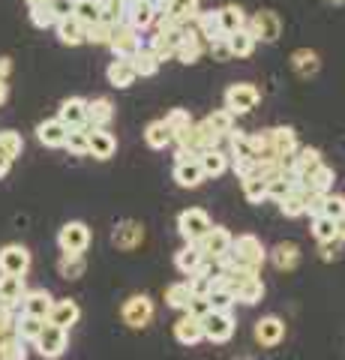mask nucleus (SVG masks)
<instances>
[{
    "mask_svg": "<svg viewBox=\"0 0 345 360\" xmlns=\"http://www.w3.org/2000/svg\"><path fill=\"white\" fill-rule=\"evenodd\" d=\"M267 258V250L261 246V240L255 234H237L231 240V250L216 258V274L219 270H228V267H240V270H249V274H261V264Z\"/></svg>",
    "mask_w": 345,
    "mask_h": 360,
    "instance_id": "1",
    "label": "nucleus"
},
{
    "mask_svg": "<svg viewBox=\"0 0 345 360\" xmlns=\"http://www.w3.org/2000/svg\"><path fill=\"white\" fill-rule=\"evenodd\" d=\"M153 300L148 295H132L124 300V307H120V319H124L126 328L132 330H144L148 324L153 321Z\"/></svg>",
    "mask_w": 345,
    "mask_h": 360,
    "instance_id": "2",
    "label": "nucleus"
},
{
    "mask_svg": "<svg viewBox=\"0 0 345 360\" xmlns=\"http://www.w3.org/2000/svg\"><path fill=\"white\" fill-rule=\"evenodd\" d=\"M33 345H37L39 357L58 360V357H63L66 348H70V330H66V328H58V324H51V321H46V328H42L39 340L33 342Z\"/></svg>",
    "mask_w": 345,
    "mask_h": 360,
    "instance_id": "3",
    "label": "nucleus"
},
{
    "mask_svg": "<svg viewBox=\"0 0 345 360\" xmlns=\"http://www.w3.org/2000/svg\"><path fill=\"white\" fill-rule=\"evenodd\" d=\"M210 229H214V222H210V217L202 207H189L177 217V231H181V238L186 243H198Z\"/></svg>",
    "mask_w": 345,
    "mask_h": 360,
    "instance_id": "4",
    "label": "nucleus"
},
{
    "mask_svg": "<svg viewBox=\"0 0 345 360\" xmlns=\"http://www.w3.org/2000/svg\"><path fill=\"white\" fill-rule=\"evenodd\" d=\"M259 99H261V90L249 84V82H240V84H231L226 90V108L231 111V115H249V111L259 105Z\"/></svg>",
    "mask_w": 345,
    "mask_h": 360,
    "instance_id": "5",
    "label": "nucleus"
},
{
    "mask_svg": "<svg viewBox=\"0 0 345 360\" xmlns=\"http://www.w3.org/2000/svg\"><path fill=\"white\" fill-rule=\"evenodd\" d=\"M247 30L255 37V42H276L282 37V18L273 9H261L247 21Z\"/></svg>",
    "mask_w": 345,
    "mask_h": 360,
    "instance_id": "6",
    "label": "nucleus"
},
{
    "mask_svg": "<svg viewBox=\"0 0 345 360\" xmlns=\"http://www.w3.org/2000/svg\"><path fill=\"white\" fill-rule=\"evenodd\" d=\"M58 246H60V252L66 255H82L87 246H91V229H87L84 222H66L63 229L58 231Z\"/></svg>",
    "mask_w": 345,
    "mask_h": 360,
    "instance_id": "7",
    "label": "nucleus"
},
{
    "mask_svg": "<svg viewBox=\"0 0 345 360\" xmlns=\"http://www.w3.org/2000/svg\"><path fill=\"white\" fill-rule=\"evenodd\" d=\"M108 49L115 51V60H132V58H136V54L144 49V45H141L138 30L124 27V25H115V37H111Z\"/></svg>",
    "mask_w": 345,
    "mask_h": 360,
    "instance_id": "8",
    "label": "nucleus"
},
{
    "mask_svg": "<svg viewBox=\"0 0 345 360\" xmlns=\"http://www.w3.org/2000/svg\"><path fill=\"white\" fill-rule=\"evenodd\" d=\"M202 324H204V340L216 342V345L228 342L231 336H235V328H237L235 319H231V312H214V309L204 315Z\"/></svg>",
    "mask_w": 345,
    "mask_h": 360,
    "instance_id": "9",
    "label": "nucleus"
},
{
    "mask_svg": "<svg viewBox=\"0 0 345 360\" xmlns=\"http://www.w3.org/2000/svg\"><path fill=\"white\" fill-rule=\"evenodd\" d=\"M111 243H115L117 250H124V252L138 250V246L144 243V225L136 222V219L117 222V225H115V231H111Z\"/></svg>",
    "mask_w": 345,
    "mask_h": 360,
    "instance_id": "10",
    "label": "nucleus"
},
{
    "mask_svg": "<svg viewBox=\"0 0 345 360\" xmlns=\"http://www.w3.org/2000/svg\"><path fill=\"white\" fill-rule=\"evenodd\" d=\"M30 270V252L21 243H6L0 250V274H13V276H25Z\"/></svg>",
    "mask_w": 345,
    "mask_h": 360,
    "instance_id": "11",
    "label": "nucleus"
},
{
    "mask_svg": "<svg viewBox=\"0 0 345 360\" xmlns=\"http://www.w3.org/2000/svg\"><path fill=\"white\" fill-rule=\"evenodd\" d=\"M285 340V321L280 315H264V319L255 321V342L264 348H273Z\"/></svg>",
    "mask_w": 345,
    "mask_h": 360,
    "instance_id": "12",
    "label": "nucleus"
},
{
    "mask_svg": "<svg viewBox=\"0 0 345 360\" xmlns=\"http://www.w3.org/2000/svg\"><path fill=\"white\" fill-rule=\"evenodd\" d=\"M58 120L63 123L66 129H82V127H87V99H82V96L63 99L60 108H58Z\"/></svg>",
    "mask_w": 345,
    "mask_h": 360,
    "instance_id": "13",
    "label": "nucleus"
},
{
    "mask_svg": "<svg viewBox=\"0 0 345 360\" xmlns=\"http://www.w3.org/2000/svg\"><path fill=\"white\" fill-rule=\"evenodd\" d=\"M231 240H235V238H231L222 225H214V229H210L204 238L198 240V250L204 252V258H214V262H216V258H222L231 250Z\"/></svg>",
    "mask_w": 345,
    "mask_h": 360,
    "instance_id": "14",
    "label": "nucleus"
},
{
    "mask_svg": "<svg viewBox=\"0 0 345 360\" xmlns=\"http://www.w3.org/2000/svg\"><path fill=\"white\" fill-rule=\"evenodd\" d=\"M111 120H115V103L108 96L87 99V129H108Z\"/></svg>",
    "mask_w": 345,
    "mask_h": 360,
    "instance_id": "15",
    "label": "nucleus"
},
{
    "mask_svg": "<svg viewBox=\"0 0 345 360\" xmlns=\"http://www.w3.org/2000/svg\"><path fill=\"white\" fill-rule=\"evenodd\" d=\"M25 276H13V274H0V307L15 309L21 307V297H25Z\"/></svg>",
    "mask_w": 345,
    "mask_h": 360,
    "instance_id": "16",
    "label": "nucleus"
},
{
    "mask_svg": "<svg viewBox=\"0 0 345 360\" xmlns=\"http://www.w3.org/2000/svg\"><path fill=\"white\" fill-rule=\"evenodd\" d=\"M51 307H54V297L48 295L46 288H30V291H25V297H21V312H25V315L48 319Z\"/></svg>",
    "mask_w": 345,
    "mask_h": 360,
    "instance_id": "17",
    "label": "nucleus"
},
{
    "mask_svg": "<svg viewBox=\"0 0 345 360\" xmlns=\"http://www.w3.org/2000/svg\"><path fill=\"white\" fill-rule=\"evenodd\" d=\"M195 33H198V37H202L204 42L226 39V30H222L219 9H207V13H202V9H198V15H195Z\"/></svg>",
    "mask_w": 345,
    "mask_h": 360,
    "instance_id": "18",
    "label": "nucleus"
},
{
    "mask_svg": "<svg viewBox=\"0 0 345 360\" xmlns=\"http://www.w3.org/2000/svg\"><path fill=\"white\" fill-rule=\"evenodd\" d=\"M207 51V42L198 37L195 33V27L186 33V37L181 39V45H177V51H174V60H181V63H186V66H193V63H198L202 60V54Z\"/></svg>",
    "mask_w": 345,
    "mask_h": 360,
    "instance_id": "19",
    "label": "nucleus"
},
{
    "mask_svg": "<svg viewBox=\"0 0 345 360\" xmlns=\"http://www.w3.org/2000/svg\"><path fill=\"white\" fill-rule=\"evenodd\" d=\"M174 340L181 342V345H198L204 340V324L202 319H195V315H183L181 321L174 324Z\"/></svg>",
    "mask_w": 345,
    "mask_h": 360,
    "instance_id": "20",
    "label": "nucleus"
},
{
    "mask_svg": "<svg viewBox=\"0 0 345 360\" xmlns=\"http://www.w3.org/2000/svg\"><path fill=\"white\" fill-rule=\"evenodd\" d=\"M174 180H177V186H183V189H195V186H202L207 177H204L198 160H181V162H174Z\"/></svg>",
    "mask_w": 345,
    "mask_h": 360,
    "instance_id": "21",
    "label": "nucleus"
},
{
    "mask_svg": "<svg viewBox=\"0 0 345 360\" xmlns=\"http://www.w3.org/2000/svg\"><path fill=\"white\" fill-rule=\"evenodd\" d=\"M79 319H82L79 303L70 300V297H63V300H54V307H51V312H48V319H46V321H51V324H58V328H66V330H70Z\"/></svg>",
    "mask_w": 345,
    "mask_h": 360,
    "instance_id": "22",
    "label": "nucleus"
},
{
    "mask_svg": "<svg viewBox=\"0 0 345 360\" xmlns=\"http://www.w3.org/2000/svg\"><path fill=\"white\" fill-rule=\"evenodd\" d=\"M54 30H58V39L63 42V45H82V42H87V27L82 25L75 15H70V18H60L58 25H54Z\"/></svg>",
    "mask_w": 345,
    "mask_h": 360,
    "instance_id": "23",
    "label": "nucleus"
},
{
    "mask_svg": "<svg viewBox=\"0 0 345 360\" xmlns=\"http://www.w3.org/2000/svg\"><path fill=\"white\" fill-rule=\"evenodd\" d=\"M198 162H202L204 177H222L231 168V156L226 150L214 148V150H204L202 156H198Z\"/></svg>",
    "mask_w": 345,
    "mask_h": 360,
    "instance_id": "24",
    "label": "nucleus"
},
{
    "mask_svg": "<svg viewBox=\"0 0 345 360\" xmlns=\"http://www.w3.org/2000/svg\"><path fill=\"white\" fill-rule=\"evenodd\" d=\"M267 255H271V262H273L276 270H294L297 262H300V246L292 243V240H282V243H276Z\"/></svg>",
    "mask_w": 345,
    "mask_h": 360,
    "instance_id": "25",
    "label": "nucleus"
},
{
    "mask_svg": "<svg viewBox=\"0 0 345 360\" xmlns=\"http://www.w3.org/2000/svg\"><path fill=\"white\" fill-rule=\"evenodd\" d=\"M105 75H108V84H115V87H120V90L132 87V84H136V78H138L132 60H111L108 70H105Z\"/></svg>",
    "mask_w": 345,
    "mask_h": 360,
    "instance_id": "26",
    "label": "nucleus"
},
{
    "mask_svg": "<svg viewBox=\"0 0 345 360\" xmlns=\"http://www.w3.org/2000/svg\"><path fill=\"white\" fill-rule=\"evenodd\" d=\"M117 150V139L108 129H91V153L93 160H111Z\"/></svg>",
    "mask_w": 345,
    "mask_h": 360,
    "instance_id": "27",
    "label": "nucleus"
},
{
    "mask_svg": "<svg viewBox=\"0 0 345 360\" xmlns=\"http://www.w3.org/2000/svg\"><path fill=\"white\" fill-rule=\"evenodd\" d=\"M66 132H70V129H66L63 123L54 117V120L39 123V127H37V139L46 144V148H63V144H66Z\"/></svg>",
    "mask_w": 345,
    "mask_h": 360,
    "instance_id": "28",
    "label": "nucleus"
},
{
    "mask_svg": "<svg viewBox=\"0 0 345 360\" xmlns=\"http://www.w3.org/2000/svg\"><path fill=\"white\" fill-rule=\"evenodd\" d=\"M42 328H46V319H37V315H25V312H21L15 319V336L21 342H27V345H33L39 340Z\"/></svg>",
    "mask_w": 345,
    "mask_h": 360,
    "instance_id": "29",
    "label": "nucleus"
},
{
    "mask_svg": "<svg viewBox=\"0 0 345 360\" xmlns=\"http://www.w3.org/2000/svg\"><path fill=\"white\" fill-rule=\"evenodd\" d=\"M306 180H309V189H313V193L327 195V193H333V184H337V172L321 162L318 168H313V172L306 174Z\"/></svg>",
    "mask_w": 345,
    "mask_h": 360,
    "instance_id": "30",
    "label": "nucleus"
},
{
    "mask_svg": "<svg viewBox=\"0 0 345 360\" xmlns=\"http://www.w3.org/2000/svg\"><path fill=\"white\" fill-rule=\"evenodd\" d=\"M226 42H228L231 58H249V54L255 51V37L247 27H240L235 33H226Z\"/></svg>",
    "mask_w": 345,
    "mask_h": 360,
    "instance_id": "31",
    "label": "nucleus"
},
{
    "mask_svg": "<svg viewBox=\"0 0 345 360\" xmlns=\"http://www.w3.org/2000/svg\"><path fill=\"white\" fill-rule=\"evenodd\" d=\"M318 66H321V60H318V54H315L313 49H297V51L292 54V70H294L300 78H313V75L318 72Z\"/></svg>",
    "mask_w": 345,
    "mask_h": 360,
    "instance_id": "32",
    "label": "nucleus"
},
{
    "mask_svg": "<svg viewBox=\"0 0 345 360\" xmlns=\"http://www.w3.org/2000/svg\"><path fill=\"white\" fill-rule=\"evenodd\" d=\"M204 262V252L202 250H198V243H186L183 246V250L181 252H177L174 255V267L177 270H181V274L183 276H189V274H195V270H198V264H202Z\"/></svg>",
    "mask_w": 345,
    "mask_h": 360,
    "instance_id": "33",
    "label": "nucleus"
},
{
    "mask_svg": "<svg viewBox=\"0 0 345 360\" xmlns=\"http://www.w3.org/2000/svg\"><path fill=\"white\" fill-rule=\"evenodd\" d=\"M144 141H148L150 150H165L174 141V135H171V129L165 127L162 120H150L148 129H144Z\"/></svg>",
    "mask_w": 345,
    "mask_h": 360,
    "instance_id": "34",
    "label": "nucleus"
},
{
    "mask_svg": "<svg viewBox=\"0 0 345 360\" xmlns=\"http://www.w3.org/2000/svg\"><path fill=\"white\" fill-rule=\"evenodd\" d=\"M240 189H243V195H247L249 205H261V201H267V180L261 174L240 177Z\"/></svg>",
    "mask_w": 345,
    "mask_h": 360,
    "instance_id": "35",
    "label": "nucleus"
},
{
    "mask_svg": "<svg viewBox=\"0 0 345 360\" xmlns=\"http://www.w3.org/2000/svg\"><path fill=\"white\" fill-rule=\"evenodd\" d=\"M264 297V283H261V276H252V279H247L237 291H235V300L237 303H243V307H255Z\"/></svg>",
    "mask_w": 345,
    "mask_h": 360,
    "instance_id": "36",
    "label": "nucleus"
},
{
    "mask_svg": "<svg viewBox=\"0 0 345 360\" xmlns=\"http://www.w3.org/2000/svg\"><path fill=\"white\" fill-rule=\"evenodd\" d=\"M66 150H70L72 156H87L91 153V129L82 127V129H70L66 132Z\"/></svg>",
    "mask_w": 345,
    "mask_h": 360,
    "instance_id": "37",
    "label": "nucleus"
},
{
    "mask_svg": "<svg viewBox=\"0 0 345 360\" xmlns=\"http://www.w3.org/2000/svg\"><path fill=\"white\" fill-rule=\"evenodd\" d=\"M273 148L280 153V160L292 156L297 150V132L292 127H273Z\"/></svg>",
    "mask_w": 345,
    "mask_h": 360,
    "instance_id": "38",
    "label": "nucleus"
},
{
    "mask_svg": "<svg viewBox=\"0 0 345 360\" xmlns=\"http://www.w3.org/2000/svg\"><path fill=\"white\" fill-rule=\"evenodd\" d=\"M21 150H25V139H21V132L0 129V153H4L6 160H18Z\"/></svg>",
    "mask_w": 345,
    "mask_h": 360,
    "instance_id": "39",
    "label": "nucleus"
},
{
    "mask_svg": "<svg viewBox=\"0 0 345 360\" xmlns=\"http://www.w3.org/2000/svg\"><path fill=\"white\" fill-rule=\"evenodd\" d=\"M219 18H222V30L226 33H235V30H240V27H247V13H243L240 6H235V4H228V6H222L219 9Z\"/></svg>",
    "mask_w": 345,
    "mask_h": 360,
    "instance_id": "40",
    "label": "nucleus"
},
{
    "mask_svg": "<svg viewBox=\"0 0 345 360\" xmlns=\"http://www.w3.org/2000/svg\"><path fill=\"white\" fill-rule=\"evenodd\" d=\"M0 360H27V342H21L15 333L0 340Z\"/></svg>",
    "mask_w": 345,
    "mask_h": 360,
    "instance_id": "41",
    "label": "nucleus"
},
{
    "mask_svg": "<svg viewBox=\"0 0 345 360\" xmlns=\"http://www.w3.org/2000/svg\"><path fill=\"white\" fill-rule=\"evenodd\" d=\"M132 66H136L138 78H150V75L160 72V60H157V54H153L150 49H141L136 58H132Z\"/></svg>",
    "mask_w": 345,
    "mask_h": 360,
    "instance_id": "42",
    "label": "nucleus"
},
{
    "mask_svg": "<svg viewBox=\"0 0 345 360\" xmlns=\"http://www.w3.org/2000/svg\"><path fill=\"white\" fill-rule=\"evenodd\" d=\"M84 270H87V264H84V255H60V262H58V274L63 276V279H79V276H84Z\"/></svg>",
    "mask_w": 345,
    "mask_h": 360,
    "instance_id": "43",
    "label": "nucleus"
},
{
    "mask_svg": "<svg viewBox=\"0 0 345 360\" xmlns=\"http://www.w3.org/2000/svg\"><path fill=\"white\" fill-rule=\"evenodd\" d=\"M165 300H169V307H171V309L186 312L189 300H193V291H189L186 283H171L169 288H165Z\"/></svg>",
    "mask_w": 345,
    "mask_h": 360,
    "instance_id": "44",
    "label": "nucleus"
},
{
    "mask_svg": "<svg viewBox=\"0 0 345 360\" xmlns=\"http://www.w3.org/2000/svg\"><path fill=\"white\" fill-rule=\"evenodd\" d=\"M313 238L318 243H330V240H337V219H330V217H313ZM339 243V240H337Z\"/></svg>",
    "mask_w": 345,
    "mask_h": 360,
    "instance_id": "45",
    "label": "nucleus"
},
{
    "mask_svg": "<svg viewBox=\"0 0 345 360\" xmlns=\"http://www.w3.org/2000/svg\"><path fill=\"white\" fill-rule=\"evenodd\" d=\"M162 123H165V127H169L171 129V135H174V139H177V135H181L183 129H189V127H193V115H189V111L186 108H171L169 111V115H165L162 117Z\"/></svg>",
    "mask_w": 345,
    "mask_h": 360,
    "instance_id": "46",
    "label": "nucleus"
},
{
    "mask_svg": "<svg viewBox=\"0 0 345 360\" xmlns=\"http://www.w3.org/2000/svg\"><path fill=\"white\" fill-rule=\"evenodd\" d=\"M207 303H210V309L214 312H231V307H235V295H231L228 288H222V285H214L210 288V295H207Z\"/></svg>",
    "mask_w": 345,
    "mask_h": 360,
    "instance_id": "47",
    "label": "nucleus"
},
{
    "mask_svg": "<svg viewBox=\"0 0 345 360\" xmlns=\"http://www.w3.org/2000/svg\"><path fill=\"white\" fill-rule=\"evenodd\" d=\"M204 120L210 123V129H214V132H219V135H222V139H226V135H228L231 129H235V115H231L228 108H216L214 115H207Z\"/></svg>",
    "mask_w": 345,
    "mask_h": 360,
    "instance_id": "48",
    "label": "nucleus"
},
{
    "mask_svg": "<svg viewBox=\"0 0 345 360\" xmlns=\"http://www.w3.org/2000/svg\"><path fill=\"white\" fill-rule=\"evenodd\" d=\"M75 18L82 21L84 27H91L99 21V0H75Z\"/></svg>",
    "mask_w": 345,
    "mask_h": 360,
    "instance_id": "49",
    "label": "nucleus"
},
{
    "mask_svg": "<svg viewBox=\"0 0 345 360\" xmlns=\"http://www.w3.org/2000/svg\"><path fill=\"white\" fill-rule=\"evenodd\" d=\"M111 37H115V25H108V21H96V25L87 27V42L91 45H108Z\"/></svg>",
    "mask_w": 345,
    "mask_h": 360,
    "instance_id": "50",
    "label": "nucleus"
},
{
    "mask_svg": "<svg viewBox=\"0 0 345 360\" xmlns=\"http://www.w3.org/2000/svg\"><path fill=\"white\" fill-rule=\"evenodd\" d=\"M30 21H33V27H39V30H51L60 18L54 15L51 6L46 4V6H33V9H30Z\"/></svg>",
    "mask_w": 345,
    "mask_h": 360,
    "instance_id": "51",
    "label": "nucleus"
},
{
    "mask_svg": "<svg viewBox=\"0 0 345 360\" xmlns=\"http://www.w3.org/2000/svg\"><path fill=\"white\" fill-rule=\"evenodd\" d=\"M189 291H193V297H207L210 288H214V276H204V274H189L186 279Z\"/></svg>",
    "mask_w": 345,
    "mask_h": 360,
    "instance_id": "52",
    "label": "nucleus"
},
{
    "mask_svg": "<svg viewBox=\"0 0 345 360\" xmlns=\"http://www.w3.org/2000/svg\"><path fill=\"white\" fill-rule=\"evenodd\" d=\"M321 213H325V217H330V219H342V217H345V195H333V193H327V195H325V207H321Z\"/></svg>",
    "mask_w": 345,
    "mask_h": 360,
    "instance_id": "53",
    "label": "nucleus"
},
{
    "mask_svg": "<svg viewBox=\"0 0 345 360\" xmlns=\"http://www.w3.org/2000/svg\"><path fill=\"white\" fill-rule=\"evenodd\" d=\"M9 333H15V315H13V309L0 307V340Z\"/></svg>",
    "mask_w": 345,
    "mask_h": 360,
    "instance_id": "54",
    "label": "nucleus"
},
{
    "mask_svg": "<svg viewBox=\"0 0 345 360\" xmlns=\"http://www.w3.org/2000/svg\"><path fill=\"white\" fill-rule=\"evenodd\" d=\"M207 51H210V54H214V60H219V63H226V60H231V51H228V42H226V39L207 42Z\"/></svg>",
    "mask_w": 345,
    "mask_h": 360,
    "instance_id": "55",
    "label": "nucleus"
},
{
    "mask_svg": "<svg viewBox=\"0 0 345 360\" xmlns=\"http://www.w3.org/2000/svg\"><path fill=\"white\" fill-rule=\"evenodd\" d=\"M48 6L58 18H70L75 13V0H48Z\"/></svg>",
    "mask_w": 345,
    "mask_h": 360,
    "instance_id": "56",
    "label": "nucleus"
},
{
    "mask_svg": "<svg viewBox=\"0 0 345 360\" xmlns=\"http://www.w3.org/2000/svg\"><path fill=\"white\" fill-rule=\"evenodd\" d=\"M186 312H189V315H195V319H204V315L210 312L207 297H193V300H189V307H186Z\"/></svg>",
    "mask_w": 345,
    "mask_h": 360,
    "instance_id": "57",
    "label": "nucleus"
},
{
    "mask_svg": "<svg viewBox=\"0 0 345 360\" xmlns=\"http://www.w3.org/2000/svg\"><path fill=\"white\" fill-rule=\"evenodd\" d=\"M321 258H325V262H330V258H337V240L321 243Z\"/></svg>",
    "mask_w": 345,
    "mask_h": 360,
    "instance_id": "58",
    "label": "nucleus"
},
{
    "mask_svg": "<svg viewBox=\"0 0 345 360\" xmlns=\"http://www.w3.org/2000/svg\"><path fill=\"white\" fill-rule=\"evenodd\" d=\"M9 72H13V60H9V58H0V82H6Z\"/></svg>",
    "mask_w": 345,
    "mask_h": 360,
    "instance_id": "59",
    "label": "nucleus"
},
{
    "mask_svg": "<svg viewBox=\"0 0 345 360\" xmlns=\"http://www.w3.org/2000/svg\"><path fill=\"white\" fill-rule=\"evenodd\" d=\"M9 165H13V160H6L4 153H0V180H4L9 174Z\"/></svg>",
    "mask_w": 345,
    "mask_h": 360,
    "instance_id": "60",
    "label": "nucleus"
},
{
    "mask_svg": "<svg viewBox=\"0 0 345 360\" xmlns=\"http://www.w3.org/2000/svg\"><path fill=\"white\" fill-rule=\"evenodd\" d=\"M337 240H339V243H345V217H342V219H337Z\"/></svg>",
    "mask_w": 345,
    "mask_h": 360,
    "instance_id": "61",
    "label": "nucleus"
},
{
    "mask_svg": "<svg viewBox=\"0 0 345 360\" xmlns=\"http://www.w3.org/2000/svg\"><path fill=\"white\" fill-rule=\"evenodd\" d=\"M6 96H9V87H6V82H0V105L6 103Z\"/></svg>",
    "mask_w": 345,
    "mask_h": 360,
    "instance_id": "62",
    "label": "nucleus"
},
{
    "mask_svg": "<svg viewBox=\"0 0 345 360\" xmlns=\"http://www.w3.org/2000/svg\"><path fill=\"white\" fill-rule=\"evenodd\" d=\"M25 4H27V9H33V6H46L48 0H25Z\"/></svg>",
    "mask_w": 345,
    "mask_h": 360,
    "instance_id": "63",
    "label": "nucleus"
},
{
    "mask_svg": "<svg viewBox=\"0 0 345 360\" xmlns=\"http://www.w3.org/2000/svg\"><path fill=\"white\" fill-rule=\"evenodd\" d=\"M325 4H330V6H339V4H345V0H325Z\"/></svg>",
    "mask_w": 345,
    "mask_h": 360,
    "instance_id": "64",
    "label": "nucleus"
}]
</instances>
